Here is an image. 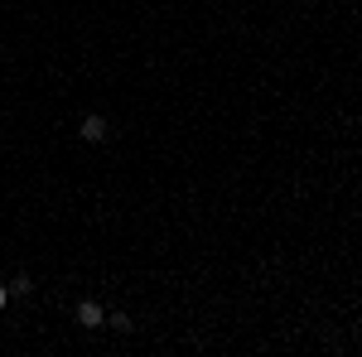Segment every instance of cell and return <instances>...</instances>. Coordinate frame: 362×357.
<instances>
[{
	"instance_id": "obj_5",
	"label": "cell",
	"mask_w": 362,
	"mask_h": 357,
	"mask_svg": "<svg viewBox=\"0 0 362 357\" xmlns=\"http://www.w3.org/2000/svg\"><path fill=\"white\" fill-rule=\"evenodd\" d=\"M5 304H10V285H0V309H5Z\"/></svg>"
},
{
	"instance_id": "obj_3",
	"label": "cell",
	"mask_w": 362,
	"mask_h": 357,
	"mask_svg": "<svg viewBox=\"0 0 362 357\" xmlns=\"http://www.w3.org/2000/svg\"><path fill=\"white\" fill-rule=\"evenodd\" d=\"M29 295H34V280L29 275H15L10 280V300H29Z\"/></svg>"
},
{
	"instance_id": "obj_2",
	"label": "cell",
	"mask_w": 362,
	"mask_h": 357,
	"mask_svg": "<svg viewBox=\"0 0 362 357\" xmlns=\"http://www.w3.org/2000/svg\"><path fill=\"white\" fill-rule=\"evenodd\" d=\"M78 324H83V329H107V309L97 300H83L78 304Z\"/></svg>"
},
{
	"instance_id": "obj_4",
	"label": "cell",
	"mask_w": 362,
	"mask_h": 357,
	"mask_svg": "<svg viewBox=\"0 0 362 357\" xmlns=\"http://www.w3.org/2000/svg\"><path fill=\"white\" fill-rule=\"evenodd\" d=\"M107 324H112L116 333H131V329H136V319H131V314H121V309H116V314H107Z\"/></svg>"
},
{
	"instance_id": "obj_1",
	"label": "cell",
	"mask_w": 362,
	"mask_h": 357,
	"mask_svg": "<svg viewBox=\"0 0 362 357\" xmlns=\"http://www.w3.org/2000/svg\"><path fill=\"white\" fill-rule=\"evenodd\" d=\"M78 136H83L87 145H102V140L112 136V121H107L102 111H92V116H83V126H78Z\"/></svg>"
}]
</instances>
